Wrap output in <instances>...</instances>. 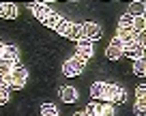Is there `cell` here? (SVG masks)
I'll list each match as a JSON object with an SVG mask.
<instances>
[{
  "label": "cell",
  "mask_w": 146,
  "mask_h": 116,
  "mask_svg": "<svg viewBox=\"0 0 146 116\" xmlns=\"http://www.w3.org/2000/svg\"><path fill=\"white\" fill-rule=\"evenodd\" d=\"M60 37H67L71 41H82V24H75V22H67L64 19L62 26L58 28Z\"/></svg>",
  "instance_id": "6da1fadb"
},
{
  "label": "cell",
  "mask_w": 146,
  "mask_h": 116,
  "mask_svg": "<svg viewBox=\"0 0 146 116\" xmlns=\"http://www.w3.org/2000/svg\"><path fill=\"white\" fill-rule=\"evenodd\" d=\"M125 99H127V93H125L123 86H118V84H108L105 101H110V103H123Z\"/></svg>",
  "instance_id": "7a4b0ae2"
},
{
  "label": "cell",
  "mask_w": 146,
  "mask_h": 116,
  "mask_svg": "<svg viewBox=\"0 0 146 116\" xmlns=\"http://www.w3.org/2000/svg\"><path fill=\"white\" fill-rule=\"evenodd\" d=\"M123 54H125V45H123V41H120L118 37H114L112 41H110V45L105 47V56H108L110 60H118Z\"/></svg>",
  "instance_id": "3957f363"
},
{
  "label": "cell",
  "mask_w": 146,
  "mask_h": 116,
  "mask_svg": "<svg viewBox=\"0 0 146 116\" xmlns=\"http://www.w3.org/2000/svg\"><path fill=\"white\" fill-rule=\"evenodd\" d=\"M82 39H88V41L101 39V26L95 22H84L82 24Z\"/></svg>",
  "instance_id": "277c9868"
},
{
  "label": "cell",
  "mask_w": 146,
  "mask_h": 116,
  "mask_svg": "<svg viewBox=\"0 0 146 116\" xmlns=\"http://www.w3.org/2000/svg\"><path fill=\"white\" fill-rule=\"evenodd\" d=\"M11 78H13L11 88H22L24 84H26V80H28V71L24 69V67H15V69L11 71Z\"/></svg>",
  "instance_id": "5b68a950"
},
{
  "label": "cell",
  "mask_w": 146,
  "mask_h": 116,
  "mask_svg": "<svg viewBox=\"0 0 146 116\" xmlns=\"http://www.w3.org/2000/svg\"><path fill=\"white\" fill-rule=\"evenodd\" d=\"M95 54V47H92V41H88V39H82V41H78V56H82V58H90V56Z\"/></svg>",
  "instance_id": "8992f818"
},
{
  "label": "cell",
  "mask_w": 146,
  "mask_h": 116,
  "mask_svg": "<svg viewBox=\"0 0 146 116\" xmlns=\"http://www.w3.org/2000/svg\"><path fill=\"white\" fill-rule=\"evenodd\" d=\"M30 9H32V13H35V17H36V19H41V22L52 13L50 7H47L45 2H39V5H36V2H30Z\"/></svg>",
  "instance_id": "52a82bcc"
},
{
  "label": "cell",
  "mask_w": 146,
  "mask_h": 116,
  "mask_svg": "<svg viewBox=\"0 0 146 116\" xmlns=\"http://www.w3.org/2000/svg\"><path fill=\"white\" fill-rule=\"evenodd\" d=\"M125 56H129L131 60H140V58H146V50L135 43V45H131V47H127V50H125Z\"/></svg>",
  "instance_id": "ba28073f"
},
{
  "label": "cell",
  "mask_w": 146,
  "mask_h": 116,
  "mask_svg": "<svg viewBox=\"0 0 146 116\" xmlns=\"http://www.w3.org/2000/svg\"><path fill=\"white\" fill-rule=\"evenodd\" d=\"M105 93H108V84L105 82H95L90 86V97L92 99H105Z\"/></svg>",
  "instance_id": "9c48e42d"
},
{
  "label": "cell",
  "mask_w": 146,
  "mask_h": 116,
  "mask_svg": "<svg viewBox=\"0 0 146 116\" xmlns=\"http://www.w3.org/2000/svg\"><path fill=\"white\" fill-rule=\"evenodd\" d=\"M0 17H5V19H15V17H17V7L11 5V2L0 5Z\"/></svg>",
  "instance_id": "30bf717a"
},
{
  "label": "cell",
  "mask_w": 146,
  "mask_h": 116,
  "mask_svg": "<svg viewBox=\"0 0 146 116\" xmlns=\"http://www.w3.org/2000/svg\"><path fill=\"white\" fill-rule=\"evenodd\" d=\"M62 22H64V19H62V17H60V15H58V13H54V11H52V13H50V15H47V17H45V19H43V22H41V24H45V26H47V28H54V30H58V28H60V26H62Z\"/></svg>",
  "instance_id": "8fae6325"
},
{
  "label": "cell",
  "mask_w": 146,
  "mask_h": 116,
  "mask_svg": "<svg viewBox=\"0 0 146 116\" xmlns=\"http://www.w3.org/2000/svg\"><path fill=\"white\" fill-rule=\"evenodd\" d=\"M60 99H62L64 103H73L78 99V90L73 88V86H62V88H60Z\"/></svg>",
  "instance_id": "7c38bea8"
},
{
  "label": "cell",
  "mask_w": 146,
  "mask_h": 116,
  "mask_svg": "<svg viewBox=\"0 0 146 116\" xmlns=\"http://www.w3.org/2000/svg\"><path fill=\"white\" fill-rule=\"evenodd\" d=\"M129 15L131 17H144V2H140V0L129 2Z\"/></svg>",
  "instance_id": "4fadbf2b"
},
{
  "label": "cell",
  "mask_w": 146,
  "mask_h": 116,
  "mask_svg": "<svg viewBox=\"0 0 146 116\" xmlns=\"http://www.w3.org/2000/svg\"><path fill=\"white\" fill-rule=\"evenodd\" d=\"M13 69H15V62L2 56V58H0V75H11Z\"/></svg>",
  "instance_id": "5bb4252c"
},
{
  "label": "cell",
  "mask_w": 146,
  "mask_h": 116,
  "mask_svg": "<svg viewBox=\"0 0 146 116\" xmlns=\"http://www.w3.org/2000/svg\"><path fill=\"white\" fill-rule=\"evenodd\" d=\"M69 60H71V65H73V69H75V71H78V75L80 73H82V71L84 69H86V58H82V56H78V54H75V56H73V58H69Z\"/></svg>",
  "instance_id": "9a60e30c"
},
{
  "label": "cell",
  "mask_w": 146,
  "mask_h": 116,
  "mask_svg": "<svg viewBox=\"0 0 146 116\" xmlns=\"http://www.w3.org/2000/svg\"><path fill=\"white\" fill-rule=\"evenodd\" d=\"M2 56H5V58H9V60H13V62H17L19 50H17L15 45H5V52H2Z\"/></svg>",
  "instance_id": "2e32d148"
},
{
  "label": "cell",
  "mask_w": 146,
  "mask_h": 116,
  "mask_svg": "<svg viewBox=\"0 0 146 116\" xmlns=\"http://www.w3.org/2000/svg\"><path fill=\"white\" fill-rule=\"evenodd\" d=\"M118 28H125V30H133V17L129 13H125L123 17L118 19Z\"/></svg>",
  "instance_id": "e0dca14e"
},
{
  "label": "cell",
  "mask_w": 146,
  "mask_h": 116,
  "mask_svg": "<svg viewBox=\"0 0 146 116\" xmlns=\"http://www.w3.org/2000/svg\"><path fill=\"white\" fill-rule=\"evenodd\" d=\"M133 73L135 75H146V58L133 60Z\"/></svg>",
  "instance_id": "ac0fdd59"
},
{
  "label": "cell",
  "mask_w": 146,
  "mask_h": 116,
  "mask_svg": "<svg viewBox=\"0 0 146 116\" xmlns=\"http://www.w3.org/2000/svg\"><path fill=\"white\" fill-rule=\"evenodd\" d=\"M101 107L103 105H99L97 101H92V103H88V107L84 110V114L86 116H101Z\"/></svg>",
  "instance_id": "d6986e66"
},
{
  "label": "cell",
  "mask_w": 146,
  "mask_h": 116,
  "mask_svg": "<svg viewBox=\"0 0 146 116\" xmlns=\"http://www.w3.org/2000/svg\"><path fill=\"white\" fill-rule=\"evenodd\" d=\"M133 112H135L137 116H146V99H135Z\"/></svg>",
  "instance_id": "ffe728a7"
},
{
  "label": "cell",
  "mask_w": 146,
  "mask_h": 116,
  "mask_svg": "<svg viewBox=\"0 0 146 116\" xmlns=\"http://www.w3.org/2000/svg\"><path fill=\"white\" fill-rule=\"evenodd\" d=\"M144 28H146V19L144 17H133V32L140 34Z\"/></svg>",
  "instance_id": "44dd1931"
},
{
  "label": "cell",
  "mask_w": 146,
  "mask_h": 116,
  "mask_svg": "<svg viewBox=\"0 0 146 116\" xmlns=\"http://www.w3.org/2000/svg\"><path fill=\"white\" fill-rule=\"evenodd\" d=\"M41 114L43 116H58V110H56L52 103H43L41 105Z\"/></svg>",
  "instance_id": "7402d4cb"
},
{
  "label": "cell",
  "mask_w": 146,
  "mask_h": 116,
  "mask_svg": "<svg viewBox=\"0 0 146 116\" xmlns=\"http://www.w3.org/2000/svg\"><path fill=\"white\" fill-rule=\"evenodd\" d=\"M62 73H64V75H69V78H71V75H78V71L73 69L71 60H64V62H62Z\"/></svg>",
  "instance_id": "603a6c76"
},
{
  "label": "cell",
  "mask_w": 146,
  "mask_h": 116,
  "mask_svg": "<svg viewBox=\"0 0 146 116\" xmlns=\"http://www.w3.org/2000/svg\"><path fill=\"white\" fill-rule=\"evenodd\" d=\"M9 90L11 88H7V86H0V105L9 101Z\"/></svg>",
  "instance_id": "cb8c5ba5"
},
{
  "label": "cell",
  "mask_w": 146,
  "mask_h": 116,
  "mask_svg": "<svg viewBox=\"0 0 146 116\" xmlns=\"http://www.w3.org/2000/svg\"><path fill=\"white\" fill-rule=\"evenodd\" d=\"M135 97L137 99H146V84H142V86L135 88Z\"/></svg>",
  "instance_id": "d4e9b609"
},
{
  "label": "cell",
  "mask_w": 146,
  "mask_h": 116,
  "mask_svg": "<svg viewBox=\"0 0 146 116\" xmlns=\"http://www.w3.org/2000/svg\"><path fill=\"white\" fill-rule=\"evenodd\" d=\"M101 116H114V105H103L101 107Z\"/></svg>",
  "instance_id": "484cf974"
},
{
  "label": "cell",
  "mask_w": 146,
  "mask_h": 116,
  "mask_svg": "<svg viewBox=\"0 0 146 116\" xmlns=\"http://www.w3.org/2000/svg\"><path fill=\"white\" fill-rule=\"evenodd\" d=\"M137 45H142L146 50V30H142V32L137 34Z\"/></svg>",
  "instance_id": "4316f807"
},
{
  "label": "cell",
  "mask_w": 146,
  "mask_h": 116,
  "mask_svg": "<svg viewBox=\"0 0 146 116\" xmlns=\"http://www.w3.org/2000/svg\"><path fill=\"white\" fill-rule=\"evenodd\" d=\"M2 52H5V43L0 41V58H2Z\"/></svg>",
  "instance_id": "83f0119b"
},
{
  "label": "cell",
  "mask_w": 146,
  "mask_h": 116,
  "mask_svg": "<svg viewBox=\"0 0 146 116\" xmlns=\"http://www.w3.org/2000/svg\"><path fill=\"white\" fill-rule=\"evenodd\" d=\"M0 86H5V80H2V75H0Z\"/></svg>",
  "instance_id": "f1b7e54d"
},
{
  "label": "cell",
  "mask_w": 146,
  "mask_h": 116,
  "mask_svg": "<svg viewBox=\"0 0 146 116\" xmlns=\"http://www.w3.org/2000/svg\"><path fill=\"white\" fill-rule=\"evenodd\" d=\"M75 116H86V114H84V112H78V114H75Z\"/></svg>",
  "instance_id": "f546056e"
},
{
  "label": "cell",
  "mask_w": 146,
  "mask_h": 116,
  "mask_svg": "<svg viewBox=\"0 0 146 116\" xmlns=\"http://www.w3.org/2000/svg\"><path fill=\"white\" fill-rule=\"evenodd\" d=\"M144 19H146V17H144ZM144 30H146V28H144Z\"/></svg>",
  "instance_id": "4dcf8cb0"
},
{
  "label": "cell",
  "mask_w": 146,
  "mask_h": 116,
  "mask_svg": "<svg viewBox=\"0 0 146 116\" xmlns=\"http://www.w3.org/2000/svg\"><path fill=\"white\" fill-rule=\"evenodd\" d=\"M144 78H146V75H144Z\"/></svg>",
  "instance_id": "1f68e13d"
}]
</instances>
